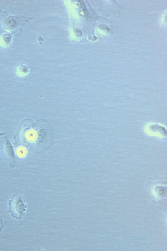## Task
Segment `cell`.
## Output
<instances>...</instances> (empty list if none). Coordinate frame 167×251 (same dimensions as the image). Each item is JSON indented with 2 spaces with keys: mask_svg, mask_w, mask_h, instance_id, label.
I'll use <instances>...</instances> for the list:
<instances>
[{
  "mask_svg": "<svg viewBox=\"0 0 167 251\" xmlns=\"http://www.w3.org/2000/svg\"><path fill=\"white\" fill-rule=\"evenodd\" d=\"M4 227L3 219L2 217L0 216V232H1L2 231Z\"/></svg>",
  "mask_w": 167,
  "mask_h": 251,
  "instance_id": "cell-3",
  "label": "cell"
},
{
  "mask_svg": "<svg viewBox=\"0 0 167 251\" xmlns=\"http://www.w3.org/2000/svg\"><path fill=\"white\" fill-rule=\"evenodd\" d=\"M8 205L7 213L10 214L12 218L20 221L25 216L27 208L24 197L16 193L13 195L11 200H8Z\"/></svg>",
  "mask_w": 167,
  "mask_h": 251,
  "instance_id": "cell-1",
  "label": "cell"
},
{
  "mask_svg": "<svg viewBox=\"0 0 167 251\" xmlns=\"http://www.w3.org/2000/svg\"><path fill=\"white\" fill-rule=\"evenodd\" d=\"M17 152V155L20 157H23L26 154V151L23 148H20Z\"/></svg>",
  "mask_w": 167,
  "mask_h": 251,
  "instance_id": "cell-2",
  "label": "cell"
}]
</instances>
